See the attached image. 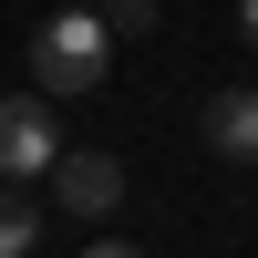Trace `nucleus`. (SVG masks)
Masks as SVG:
<instances>
[{"label":"nucleus","instance_id":"obj_7","mask_svg":"<svg viewBox=\"0 0 258 258\" xmlns=\"http://www.w3.org/2000/svg\"><path fill=\"white\" fill-rule=\"evenodd\" d=\"M238 31H248V52H258V0H238Z\"/></svg>","mask_w":258,"mask_h":258},{"label":"nucleus","instance_id":"obj_1","mask_svg":"<svg viewBox=\"0 0 258 258\" xmlns=\"http://www.w3.org/2000/svg\"><path fill=\"white\" fill-rule=\"evenodd\" d=\"M103 73H114V21H103V0H73L62 21H41V41H31V83H41L52 103H83Z\"/></svg>","mask_w":258,"mask_h":258},{"label":"nucleus","instance_id":"obj_4","mask_svg":"<svg viewBox=\"0 0 258 258\" xmlns=\"http://www.w3.org/2000/svg\"><path fill=\"white\" fill-rule=\"evenodd\" d=\"M197 135H207V155L258 165V93H207L197 103Z\"/></svg>","mask_w":258,"mask_h":258},{"label":"nucleus","instance_id":"obj_3","mask_svg":"<svg viewBox=\"0 0 258 258\" xmlns=\"http://www.w3.org/2000/svg\"><path fill=\"white\" fill-rule=\"evenodd\" d=\"M52 207H62L73 227H103V217L124 207V165L93 155V145H83V155H52Z\"/></svg>","mask_w":258,"mask_h":258},{"label":"nucleus","instance_id":"obj_6","mask_svg":"<svg viewBox=\"0 0 258 258\" xmlns=\"http://www.w3.org/2000/svg\"><path fill=\"white\" fill-rule=\"evenodd\" d=\"M103 21H114V41L124 31H155V0H103Z\"/></svg>","mask_w":258,"mask_h":258},{"label":"nucleus","instance_id":"obj_5","mask_svg":"<svg viewBox=\"0 0 258 258\" xmlns=\"http://www.w3.org/2000/svg\"><path fill=\"white\" fill-rule=\"evenodd\" d=\"M31 238H41V207L21 197V176H0V258H21Z\"/></svg>","mask_w":258,"mask_h":258},{"label":"nucleus","instance_id":"obj_2","mask_svg":"<svg viewBox=\"0 0 258 258\" xmlns=\"http://www.w3.org/2000/svg\"><path fill=\"white\" fill-rule=\"evenodd\" d=\"M52 155H62V124H52V93H0V176H52Z\"/></svg>","mask_w":258,"mask_h":258}]
</instances>
